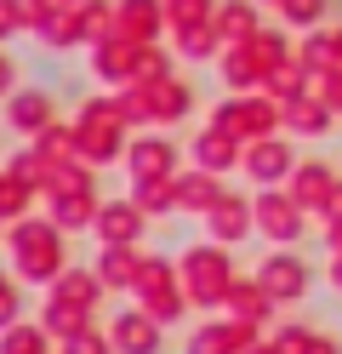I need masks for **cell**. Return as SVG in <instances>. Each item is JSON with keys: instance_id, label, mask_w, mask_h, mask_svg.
<instances>
[{"instance_id": "6da1fadb", "label": "cell", "mask_w": 342, "mask_h": 354, "mask_svg": "<svg viewBox=\"0 0 342 354\" xmlns=\"http://www.w3.org/2000/svg\"><path fill=\"white\" fill-rule=\"evenodd\" d=\"M6 263H12V274L23 286H52L63 269H68V234L52 223V212H29V217H17V223H6Z\"/></svg>"}, {"instance_id": "7a4b0ae2", "label": "cell", "mask_w": 342, "mask_h": 354, "mask_svg": "<svg viewBox=\"0 0 342 354\" xmlns=\"http://www.w3.org/2000/svg\"><path fill=\"white\" fill-rule=\"evenodd\" d=\"M234 246H222V240H194L189 252L177 257V274H182V292H189V303L194 308H222V297H228V286H234V257H228Z\"/></svg>"}, {"instance_id": "3957f363", "label": "cell", "mask_w": 342, "mask_h": 354, "mask_svg": "<svg viewBox=\"0 0 342 354\" xmlns=\"http://www.w3.org/2000/svg\"><path fill=\"white\" fill-rule=\"evenodd\" d=\"M75 138H80V160L86 166H108V160H126V115L114 92H97L75 109Z\"/></svg>"}, {"instance_id": "277c9868", "label": "cell", "mask_w": 342, "mask_h": 354, "mask_svg": "<svg viewBox=\"0 0 342 354\" xmlns=\"http://www.w3.org/2000/svg\"><path fill=\"white\" fill-rule=\"evenodd\" d=\"M131 303L137 308H149V315L160 326H177V320H189V292H182V274H177V257H143V274H137L131 286Z\"/></svg>"}, {"instance_id": "5b68a950", "label": "cell", "mask_w": 342, "mask_h": 354, "mask_svg": "<svg viewBox=\"0 0 342 354\" xmlns=\"http://www.w3.org/2000/svg\"><path fill=\"white\" fill-rule=\"evenodd\" d=\"M251 274L263 280V292L280 303V308H285V303H303V297H308V286H314L308 257H296V252H285V246H280V252H268Z\"/></svg>"}, {"instance_id": "8992f818", "label": "cell", "mask_w": 342, "mask_h": 354, "mask_svg": "<svg viewBox=\"0 0 342 354\" xmlns=\"http://www.w3.org/2000/svg\"><path fill=\"white\" fill-rule=\"evenodd\" d=\"M108 343L114 354H166V326H160L149 308H120V315L108 320Z\"/></svg>"}, {"instance_id": "52a82bcc", "label": "cell", "mask_w": 342, "mask_h": 354, "mask_svg": "<svg viewBox=\"0 0 342 354\" xmlns=\"http://www.w3.org/2000/svg\"><path fill=\"white\" fill-rule=\"evenodd\" d=\"M257 337H268V331L245 326V320H228V315H217V320H200V326L189 331L182 354H240V348H251Z\"/></svg>"}, {"instance_id": "ba28073f", "label": "cell", "mask_w": 342, "mask_h": 354, "mask_svg": "<svg viewBox=\"0 0 342 354\" xmlns=\"http://www.w3.org/2000/svg\"><path fill=\"white\" fill-rule=\"evenodd\" d=\"M0 109H6V126L17 131L23 143H29V138H40V131L57 120V97L46 92V86H17V92L0 103Z\"/></svg>"}, {"instance_id": "9c48e42d", "label": "cell", "mask_w": 342, "mask_h": 354, "mask_svg": "<svg viewBox=\"0 0 342 354\" xmlns=\"http://www.w3.org/2000/svg\"><path fill=\"white\" fill-rule=\"evenodd\" d=\"M143 229H149V212L131 201H103L97 223H91V234H97V246H143Z\"/></svg>"}, {"instance_id": "30bf717a", "label": "cell", "mask_w": 342, "mask_h": 354, "mask_svg": "<svg viewBox=\"0 0 342 354\" xmlns=\"http://www.w3.org/2000/svg\"><path fill=\"white\" fill-rule=\"evenodd\" d=\"M251 206H257V234H268L274 246H296V234H303V206H296L291 194L263 189Z\"/></svg>"}, {"instance_id": "8fae6325", "label": "cell", "mask_w": 342, "mask_h": 354, "mask_svg": "<svg viewBox=\"0 0 342 354\" xmlns=\"http://www.w3.org/2000/svg\"><path fill=\"white\" fill-rule=\"evenodd\" d=\"M274 308H280V303L263 292L257 274H234V286H228V297H222V315L228 320H245V326H257V331H268Z\"/></svg>"}, {"instance_id": "7c38bea8", "label": "cell", "mask_w": 342, "mask_h": 354, "mask_svg": "<svg viewBox=\"0 0 342 354\" xmlns=\"http://www.w3.org/2000/svg\"><path fill=\"white\" fill-rule=\"evenodd\" d=\"M46 212H52V223L63 234H91V223L103 212V194L97 189H63V194H46Z\"/></svg>"}, {"instance_id": "4fadbf2b", "label": "cell", "mask_w": 342, "mask_h": 354, "mask_svg": "<svg viewBox=\"0 0 342 354\" xmlns=\"http://www.w3.org/2000/svg\"><path fill=\"white\" fill-rule=\"evenodd\" d=\"M200 223H205V234H211V240H222V246H240V240L257 229V206H245L240 194H228V189H222V194H217V206L205 212Z\"/></svg>"}, {"instance_id": "5bb4252c", "label": "cell", "mask_w": 342, "mask_h": 354, "mask_svg": "<svg viewBox=\"0 0 342 354\" xmlns=\"http://www.w3.org/2000/svg\"><path fill=\"white\" fill-rule=\"evenodd\" d=\"M137 46H143V40H126V35L97 40V46H91V75L103 86H131L137 80Z\"/></svg>"}, {"instance_id": "9a60e30c", "label": "cell", "mask_w": 342, "mask_h": 354, "mask_svg": "<svg viewBox=\"0 0 342 354\" xmlns=\"http://www.w3.org/2000/svg\"><path fill=\"white\" fill-rule=\"evenodd\" d=\"M46 297H63V303H80V308H91V315H97V308L108 303V286H103V274L91 269V263H68V269L46 286Z\"/></svg>"}, {"instance_id": "2e32d148", "label": "cell", "mask_w": 342, "mask_h": 354, "mask_svg": "<svg viewBox=\"0 0 342 354\" xmlns=\"http://www.w3.org/2000/svg\"><path fill=\"white\" fill-rule=\"evenodd\" d=\"M126 171L131 177H177V143L149 131V138H131L126 143Z\"/></svg>"}, {"instance_id": "e0dca14e", "label": "cell", "mask_w": 342, "mask_h": 354, "mask_svg": "<svg viewBox=\"0 0 342 354\" xmlns=\"http://www.w3.org/2000/svg\"><path fill=\"white\" fill-rule=\"evenodd\" d=\"M166 24V0H114V35L126 40H154Z\"/></svg>"}, {"instance_id": "ac0fdd59", "label": "cell", "mask_w": 342, "mask_h": 354, "mask_svg": "<svg viewBox=\"0 0 342 354\" xmlns=\"http://www.w3.org/2000/svg\"><path fill=\"white\" fill-rule=\"evenodd\" d=\"M143 246H97V263H91V269L103 274V286L108 292H131L137 286V274H143Z\"/></svg>"}, {"instance_id": "d6986e66", "label": "cell", "mask_w": 342, "mask_h": 354, "mask_svg": "<svg viewBox=\"0 0 342 354\" xmlns=\"http://www.w3.org/2000/svg\"><path fill=\"white\" fill-rule=\"evenodd\" d=\"M35 40L46 52H75L86 46V29H80V6H52V17L35 29Z\"/></svg>"}, {"instance_id": "ffe728a7", "label": "cell", "mask_w": 342, "mask_h": 354, "mask_svg": "<svg viewBox=\"0 0 342 354\" xmlns=\"http://www.w3.org/2000/svg\"><path fill=\"white\" fill-rule=\"evenodd\" d=\"M217 194H222L217 171H205V166H194V171H177V212H194V217H205V212L217 206Z\"/></svg>"}, {"instance_id": "44dd1931", "label": "cell", "mask_w": 342, "mask_h": 354, "mask_svg": "<svg viewBox=\"0 0 342 354\" xmlns=\"http://www.w3.org/2000/svg\"><path fill=\"white\" fill-rule=\"evenodd\" d=\"M234 160H240V138L234 131H222V126H211V131H200L194 138V166H205V171H234Z\"/></svg>"}, {"instance_id": "7402d4cb", "label": "cell", "mask_w": 342, "mask_h": 354, "mask_svg": "<svg viewBox=\"0 0 342 354\" xmlns=\"http://www.w3.org/2000/svg\"><path fill=\"white\" fill-rule=\"evenodd\" d=\"M245 171H251V183H263V189H274L280 177L291 171V149L285 143H268V138H257L245 149Z\"/></svg>"}, {"instance_id": "603a6c76", "label": "cell", "mask_w": 342, "mask_h": 354, "mask_svg": "<svg viewBox=\"0 0 342 354\" xmlns=\"http://www.w3.org/2000/svg\"><path fill=\"white\" fill-rule=\"evenodd\" d=\"M217 126L234 131V138H263V131L274 126V109L257 103V97H251V103H222L217 109Z\"/></svg>"}, {"instance_id": "cb8c5ba5", "label": "cell", "mask_w": 342, "mask_h": 354, "mask_svg": "<svg viewBox=\"0 0 342 354\" xmlns=\"http://www.w3.org/2000/svg\"><path fill=\"white\" fill-rule=\"evenodd\" d=\"M189 86H182L177 75H166V80H154L149 86V115H154V126H171V120H182L189 115Z\"/></svg>"}, {"instance_id": "d4e9b609", "label": "cell", "mask_w": 342, "mask_h": 354, "mask_svg": "<svg viewBox=\"0 0 342 354\" xmlns=\"http://www.w3.org/2000/svg\"><path fill=\"white\" fill-rule=\"evenodd\" d=\"M35 320H40V326H46V331H52V337L63 343V337H75V331H86L91 320H97V315H91V308H80V303H63V297H46Z\"/></svg>"}, {"instance_id": "484cf974", "label": "cell", "mask_w": 342, "mask_h": 354, "mask_svg": "<svg viewBox=\"0 0 342 354\" xmlns=\"http://www.w3.org/2000/svg\"><path fill=\"white\" fill-rule=\"evenodd\" d=\"M0 354H57V337H52V331H46L40 320L23 315L17 326L0 331Z\"/></svg>"}, {"instance_id": "4316f807", "label": "cell", "mask_w": 342, "mask_h": 354, "mask_svg": "<svg viewBox=\"0 0 342 354\" xmlns=\"http://www.w3.org/2000/svg\"><path fill=\"white\" fill-rule=\"evenodd\" d=\"M131 201L149 217H171L177 212V177H131Z\"/></svg>"}, {"instance_id": "83f0119b", "label": "cell", "mask_w": 342, "mask_h": 354, "mask_svg": "<svg viewBox=\"0 0 342 354\" xmlns=\"http://www.w3.org/2000/svg\"><path fill=\"white\" fill-rule=\"evenodd\" d=\"M35 201H46L35 183H23L17 171L0 177V223H17V217H29V212H35Z\"/></svg>"}, {"instance_id": "f1b7e54d", "label": "cell", "mask_w": 342, "mask_h": 354, "mask_svg": "<svg viewBox=\"0 0 342 354\" xmlns=\"http://www.w3.org/2000/svg\"><path fill=\"white\" fill-rule=\"evenodd\" d=\"M274 343H280V354H342L336 337L308 331V326H280V331H274Z\"/></svg>"}, {"instance_id": "f546056e", "label": "cell", "mask_w": 342, "mask_h": 354, "mask_svg": "<svg viewBox=\"0 0 342 354\" xmlns=\"http://www.w3.org/2000/svg\"><path fill=\"white\" fill-rule=\"evenodd\" d=\"M6 171H17L23 183H35V189L46 194V189H52V171H57V160H52V154H40L35 143H23V149L12 154V160H6Z\"/></svg>"}, {"instance_id": "4dcf8cb0", "label": "cell", "mask_w": 342, "mask_h": 354, "mask_svg": "<svg viewBox=\"0 0 342 354\" xmlns=\"http://www.w3.org/2000/svg\"><path fill=\"white\" fill-rule=\"evenodd\" d=\"M291 201L303 206V212H308V206L319 212V206L331 201V171H325V166H303V171L291 177Z\"/></svg>"}, {"instance_id": "1f68e13d", "label": "cell", "mask_w": 342, "mask_h": 354, "mask_svg": "<svg viewBox=\"0 0 342 354\" xmlns=\"http://www.w3.org/2000/svg\"><path fill=\"white\" fill-rule=\"evenodd\" d=\"M40 154H52V160H80V138H75V120H52L40 131V138H29Z\"/></svg>"}, {"instance_id": "d6a6232c", "label": "cell", "mask_w": 342, "mask_h": 354, "mask_svg": "<svg viewBox=\"0 0 342 354\" xmlns=\"http://www.w3.org/2000/svg\"><path fill=\"white\" fill-rule=\"evenodd\" d=\"M80 29H86V46L114 35V0H80Z\"/></svg>"}, {"instance_id": "836d02e7", "label": "cell", "mask_w": 342, "mask_h": 354, "mask_svg": "<svg viewBox=\"0 0 342 354\" xmlns=\"http://www.w3.org/2000/svg\"><path fill=\"white\" fill-rule=\"evenodd\" d=\"M171 29H177V52H189V57H205L217 46V29L205 17H189V24H171Z\"/></svg>"}, {"instance_id": "e575fe53", "label": "cell", "mask_w": 342, "mask_h": 354, "mask_svg": "<svg viewBox=\"0 0 342 354\" xmlns=\"http://www.w3.org/2000/svg\"><path fill=\"white\" fill-rule=\"evenodd\" d=\"M57 354H114V343H108V326H97V320H91L86 331L63 337V343H57Z\"/></svg>"}, {"instance_id": "d590c367", "label": "cell", "mask_w": 342, "mask_h": 354, "mask_svg": "<svg viewBox=\"0 0 342 354\" xmlns=\"http://www.w3.org/2000/svg\"><path fill=\"white\" fill-rule=\"evenodd\" d=\"M171 75V57L154 46V40H143L137 46V86H154V80H166Z\"/></svg>"}, {"instance_id": "8d00e7d4", "label": "cell", "mask_w": 342, "mask_h": 354, "mask_svg": "<svg viewBox=\"0 0 342 354\" xmlns=\"http://www.w3.org/2000/svg\"><path fill=\"white\" fill-rule=\"evenodd\" d=\"M217 35H234V40L251 35V12H245V6H222V12H217Z\"/></svg>"}, {"instance_id": "74e56055", "label": "cell", "mask_w": 342, "mask_h": 354, "mask_svg": "<svg viewBox=\"0 0 342 354\" xmlns=\"http://www.w3.org/2000/svg\"><path fill=\"white\" fill-rule=\"evenodd\" d=\"M17 35H29V29H23V6H17V0H0V46L17 40Z\"/></svg>"}, {"instance_id": "f35d334b", "label": "cell", "mask_w": 342, "mask_h": 354, "mask_svg": "<svg viewBox=\"0 0 342 354\" xmlns=\"http://www.w3.org/2000/svg\"><path fill=\"white\" fill-rule=\"evenodd\" d=\"M222 80H228V86H251V57H245V52H228V57H222Z\"/></svg>"}, {"instance_id": "ab89813d", "label": "cell", "mask_w": 342, "mask_h": 354, "mask_svg": "<svg viewBox=\"0 0 342 354\" xmlns=\"http://www.w3.org/2000/svg\"><path fill=\"white\" fill-rule=\"evenodd\" d=\"M17 75H23V69H17V57H12V52H6V46H0V103H6V97H12V92H17V86H23V80H17Z\"/></svg>"}, {"instance_id": "60d3db41", "label": "cell", "mask_w": 342, "mask_h": 354, "mask_svg": "<svg viewBox=\"0 0 342 354\" xmlns=\"http://www.w3.org/2000/svg\"><path fill=\"white\" fill-rule=\"evenodd\" d=\"M17 320H23V297H17V292H6V297H0V331L17 326Z\"/></svg>"}, {"instance_id": "b9f144b4", "label": "cell", "mask_w": 342, "mask_h": 354, "mask_svg": "<svg viewBox=\"0 0 342 354\" xmlns=\"http://www.w3.org/2000/svg\"><path fill=\"white\" fill-rule=\"evenodd\" d=\"M240 354H280V343H274V337H257V343H251V348H240Z\"/></svg>"}, {"instance_id": "7bdbcfd3", "label": "cell", "mask_w": 342, "mask_h": 354, "mask_svg": "<svg viewBox=\"0 0 342 354\" xmlns=\"http://www.w3.org/2000/svg\"><path fill=\"white\" fill-rule=\"evenodd\" d=\"M17 286H23V280L12 274V263H6V269H0V297H6V292H17Z\"/></svg>"}, {"instance_id": "ee69618b", "label": "cell", "mask_w": 342, "mask_h": 354, "mask_svg": "<svg viewBox=\"0 0 342 354\" xmlns=\"http://www.w3.org/2000/svg\"><path fill=\"white\" fill-rule=\"evenodd\" d=\"M325 274H331V286H336V292H342V252L331 257V269H325Z\"/></svg>"}, {"instance_id": "f6af8a7d", "label": "cell", "mask_w": 342, "mask_h": 354, "mask_svg": "<svg viewBox=\"0 0 342 354\" xmlns=\"http://www.w3.org/2000/svg\"><path fill=\"white\" fill-rule=\"evenodd\" d=\"M0 252H6V223H0Z\"/></svg>"}, {"instance_id": "bcb514c9", "label": "cell", "mask_w": 342, "mask_h": 354, "mask_svg": "<svg viewBox=\"0 0 342 354\" xmlns=\"http://www.w3.org/2000/svg\"><path fill=\"white\" fill-rule=\"evenodd\" d=\"M57 6H80V0H57Z\"/></svg>"}, {"instance_id": "7dc6e473", "label": "cell", "mask_w": 342, "mask_h": 354, "mask_svg": "<svg viewBox=\"0 0 342 354\" xmlns=\"http://www.w3.org/2000/svg\"><path fill=\"white\" fill-rule=\"evenodd\" d=\"M166 6H177V0H166Z\"/></svg>"}, {"instance_id": "c3c4849f", "label": "cell", "mask_w": 342, "mask_h": 354, "mask_svg": "<svg viewBox=\"0 0 342 354\" xmlns=\"http://www.w3.org/2000/svg\"><path fill=\"white\" fill-rule=\"evenodd\" d=\"M0 177H6V166H0Z\"/></svg>"}]
</instances>
